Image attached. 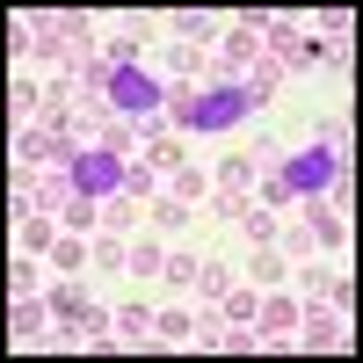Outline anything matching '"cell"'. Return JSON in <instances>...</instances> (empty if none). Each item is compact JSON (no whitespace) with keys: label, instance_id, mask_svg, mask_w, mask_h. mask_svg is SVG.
Instances as JSON below:
<instances>
[{"label":"cell","instance_id":"7402d4cb","mask_svg":"<svg viewBox=\"0 0 363 363\" xmlns=\"http://www.w3.org/2000/svg\"><path fill=\"white\" fill-rule=\"evenodd\" d=\"M51 262H58V277H80V269L95 262V247H87V240H58V247H51Z\"/></svg>","mask_w":363,"mask_h":363},{"label":"cell","instance_id":"6da1fadb","mask_svg":"<svg viewBox=\"0 0 363 363\" xmlns=\"http://www.w3.org/2000/svg\"><path fill=\"white\" fill-rule=\"evenodd\" d=\"M342 182H349V131L342 124H320L298 153H262V203L269 211H291V203H306V196H342Z\"/></svg>","mask_w":363,"mask_h":363},{"label":"cell","instance_id":"9a60e30c","mask_svg":"<svg viewBox=\"0 0 363 363\" xmlns=\"http://www.w3.org/2000/svg\"><path fill=\"white\" fill-rule=\"evenodd\" d=\"M58 225H73V233H102V203L80 196V189H66V203H58Z\"/></svg>","mask_w":363,"mask_h":363},{"label":"cell","instance_id":"7c38bea8","mask_svg":"<svg viewBox=\"0 0 363 363\" xmlns=\"http://www.w3.org/2000/svg\"><path fill=\"white\" fill-rule=\"evenodd\" d=\"M8 335L37 349V342L51 335V306H44V298H8Z\"/></svg>","mask_w":363,"mask_h":363},{"label":"cell","instance_id":"e0dca14e","mask_svg":"<svg viewBox=\"0 0 363 363\" xmlns=\"http://www.w3.org/2000/svg\"><path fill=\"white\" fill-rule=\"evenodd\" d=\"M160 262H167L160 240H131V247H124V269H131V277H160Z\"/></svg>","mask_w":363,"mask_h":363},{"label":"cell","instance_id":"603a6c76","mask_svg":"<svg viewBox=\"0 0 363 363\" xmlns=\"http://www.w3.org/2000/svg\"><path fill=\"white\" fill-rule=\"evenodd\" d=\"M167 196H182V203H203V196H211V182H203L196 167H174V174H167Z\"/></svg>","mask_w":363,"mask_h":363},{"label":"cell","instance_id":"5bb4252c","mask_svg":"<svg viewBox=\"0 0 363 363\" xmlns=\"http://www.w3.org/2000/svg\"><path fill=\"white\" fill-rule=\"evenodd\" d=\"M240 233H247L255 247H277V240H284V218H277L269 203H247V211H240Z\"/></svg>","mask_w":363,"mask_h":363},{"label":"cell","instance_id":"8992f818","mask_svg":"<svg viewBox=\"0 0 363 363\" xmlns=\"http://www.w3.org/2000/svg\"><path fill=\"white\" fill-rule=\"evenodd\" d=\"M44 306H51L58 342H87V335H102V327H109V313H102L80 284H51V291H44Z\"/></svg>","mask_w":363,"mask_h":363},{"label":"cell","instance_id":"d4e9b609","mask_svg":"<svg viewBox=\"0 0 363 363\" xmlns=\"http://www.w3.org/2000/svg\"><path fill=\"white\" fill-rule=\"evenodd\" d=\"M153 189H160V174L145 167V160H131V167H124V196H153Z\"/></svg>","mask_w":363,"mask_h":363},{"label":"cell","instance_id":"ba28073f","mask_svg":"<svg viewBox=\"0 0 363 363\" xmlns=\"http://www.w3.org/2000/svg\"><path fill=\"white\" fill-rule=\"evenodd\" d=\"M298 298H284V291H262V306H255V335H262V349L269 356H284L291 342H298Z\"/></svg>","mask_w":363,"mask_h":363},{"label":"cell","instance_id":"9c48e42d","mask_svg":"<svg viewBox=\"0 0 363 363\" xmlns=\"http://www.w3.org/2000/svg\"><path fill=\"white\" fill-rule=\"evenodd\" d=\"M255 182H262V153H233V160L218 167V189H211V203H218L225 218H240V211H247V196H255Z\"/></svg>","mask_w":363,"mask_h":363},{"label":"cell","instance_id":"ac0fdd59","mask_svg":"<svg viewBox=\"0 0 363 363\" xmlns=\"http://www.w3.org/2000/svg\"><path fill=\"white\" fill-rule=\"evenodd\" d=\"M167 29H174L182 44H189V37H211L218 22H211V8H167Z\"/></svg>","mask_w":363,"mask_h":363},{"label":"cell","instance_id":"5b68a950","mask_svg":"<svg viewBox=\"0 0 363 363\" xmlns=\"http://www.w3.org/2000/svg\"><path fill=\"white\" fill-rule=\"evenodd\" d=\"M124 167H131L124 153H109L102 138H80V131H73V153H66V182H73L80 196H95V203L124 196Z\"/></svg>","mask_w":363,"mask_h":363},{"label":"cell","instance_id":"7a4b0ae2","mask_svg":"<svg viewBox=\"0 0 363 363\" xmlns=\"http://www.w3.org/2000/svg\"><path fill=\"white\" fill-rule=\"evenodd\" d=\"M80 73V109H73V124H95V116H124V124H145V116H167L174 102V80L153 73V66H116V58H87Z\"/></svg>","mask_w":363,"mask_h":363},{"label":"cell","instance_id":"8fae6325","mask_svg":"<svg viewBox=\"0 0 363 363\" xmlns=\"http://www.w3.org/2000/svg\"><path fill=\"white\" fill-rule=\"evenodd\" d=\"M298 342L320 349V356H335V349H349V327H342L335 306H306V313H298Z\"/></svg>","mask_w":363,"mask_h":363},{"label":"cell","instance_id":"484cf974","mask_svg":"<svg viewBox=\"0 0 363 363\" xmlns=\"http://www.w3.org/2000/svg\"><path fill=\"white\" fill-rule=\"evenodd\" d=\"M320 298H327L335 313H349V306H356V284H349V277H327V291H320Z\"/></svg>","mask_w":363,"mask_h":363},{"label":"cell","instance_id":"52a82bcc","mask_svg":"<svg viewBox=\"0 0 363 363\" xmlns=\"http://www.w3.org/2000/svg\"><path fill=\"white\" fill-rule=\"evenodd\" d=\"M298 211V233H306V247H320V255H342L349 247V211H342V196H306V203H291Z\"/></svg>","mask_w":363,"mask_h":363},{"label":"cell","instance_id":"3957f363","mask_svg":"<svg viewBox=\"0 0 363 363\" xmlns=\"http://www.w3.org/2000/svg\"><path fill=\"white\" fill-rule=\"evenodd\" d=\"M284 73L269 66V73H255V80H233V73H203V80H189V87H174V102H167V116L182 131H225V124H240V116H255L262 102H269V87H277Z\"/></svg>","mask_w":363,"mask_h":363},{"label":"cell","instance_id":"cb8c5ba5","mask_svg":"<svg viewBox=\"0 0 363 363\" xmlns=\"http://www.w3.org/2000/svg\"><path fill=\"white\" fill-rule=\"evenodd\" d=\"M189 291H203V298H225V291H233V277H225L218 262H196V284H189Z\"/></svg>","mask_w":363,"mask_h":363},{"label":"cell","instance_id":"f1b7e54d","mask_svg":"<svg viewBox=\"0 0 363 363\" xmlns=\"http://www.w3.org/2000/svg\"><path fill=\"white\" fill-rule=\"evenodd\" d=\"M29 291H37V269L15 262V269H8V298H29Z\"/></svg>","mask_w":363,"mask_h":363},{"label":"cell","instance_id":"44dd1931","mask_svg":"<svg viewBox=\"0 0 363 363\" xmlns=\"http://www.w3.org/2000/svg\"><path fill=\"white\" fill-rule=\"evenodd\" d=\"M153 342L167 349V342H196V320L189 313H153Z\"/></svg>","mask_w":363,"mask_h":363},{"label":"cell","instance_id":"ffe728a7","mask_svg":"<svg viewBox=\"0 0 363 363\" xmlns=\"http://www.w3.org/2000/svg\"><path fill=\"white\" fill-rule=\"evenodd\" d=\"M109 327H116V342H153V313H145V306H124Z\"/></svg>","mask_w":363,"mask_h":363},{"label":"cell","instance_id":"d6986e66","mask_svg":"<svg viewBox=\"0 0 363 363\" xmlns=\"http://www.w3.org/2000/svg\"><path fill=\"white\" fill-rule=\"evenodd\" d=\"M255 306H262V291H240V284H233V291L218 298V320H233V327H255Z\"/></svg>","mask_w":363,"mask_h":363},{"label":"cell","instance_id":"277c9868","mask_svg":"<svg viewBox=\"0 0 363 363\" xmlns=\"http://www.w3.org/2000/svg\"><path fill=\"white\" fill-rule=\"evenodd\" d=\"M29 37H37L44 66H87V58H95V37H87L80 8H37L29 15Z\"/></svg>","mask_w":363,"mask_h":363},{"label":"cell","instance_id":"2e32d148","mask_svg":"<svg viewBox=\"0 0 363 363\" xmlns=\"http://www.w3.org/2000/svg\"><path fill=\"white\" fill-rule=\"evenodd\" d=\"M58 247V218H51V211H29V218H22V255H51Z\"/></svg>","mask_w":363,"mask_h":363},{"label":"cell","instance_id":"83f0119b","mask_svg":"<svg viewBox=\"0 0 363 363\" xmlns=\"http://www.w3.org/2000/svg\"><path fill=\"white\" fill-rule=\"evenodd\" d=\"M160 277H167V284H196V262H189V255H167Z\"/></svg>","mask_w":363,"mask_h":363},{"label":"cell","instance_id":"4fadbf2b","mask_svg":"<svg viewBox=\"0 0 363 363\" xmlns=\"http://www.w3.org/2000/svg\"><path fill=\"white\" fill-rule=\"evenodd\" d=\"M138 160H145V167H153L160 182H167L174 167H189V153H182V138H174L167 124H160V131H145V145H138Z\"/></svg>","mask_w":363,"mask_h":363},{"label":"cell","instance_id":"30bf717a","mask_svg":"<svg viewBox=\"0 0 363 363\" xmlns=\"http://www.w3.org/2000/svg\"><path fill=\"white\" fill-rule=\"evenodd\" d=\"M73 153V131H51V124H22L15 131V160L22 167H66Z\"/></svg>","mask_w":363,"mask_h":363},{"label":"cell","instance_id":"4316f807","mask_svg":"<svg viewBox=\"0 0 363 363\" xmlns=\"http://www.w3.org/2000/svg\"><path fill=\"white\" fill-rule=\"evenodd\" d=\"M182 211H189L182 196H160V203H153V225H160V233H174V225H182Z\"/></svg>","mask_w":363,"mask_h":363}]
</instances>
